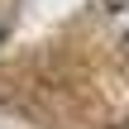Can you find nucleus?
I'll use <instances>...</instances> for the list:
<instances>
[{"label": "nucleus", "mask_w": 129, "mask_h": 129, "mask_svg": "<svg viewBox=\"0 0 129 129\" xmlns=\"http://www.w3.org/2000/svg\"><path fill=\"white\" fill-rule=\"evenodd\" d=\"M101 10H105V24L115 29V38L129 48V0H101Z\"/></svg>", "instance_id": "nucleus-1"}]
</instances>
